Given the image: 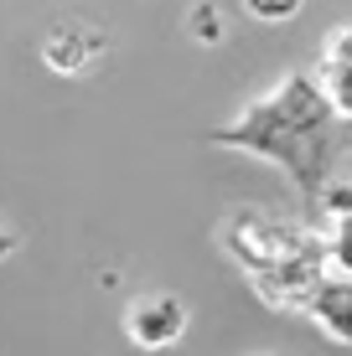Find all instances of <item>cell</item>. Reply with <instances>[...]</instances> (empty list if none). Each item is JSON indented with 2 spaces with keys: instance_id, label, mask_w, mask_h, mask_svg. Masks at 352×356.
<instances>
[{
  "instance_id": "9c48e42d",
  "label": "cell",
  "mask_w": 352,
  "mask_h": 356,
  "mask_svg": "<svg viewBox=\"0 0 352 356\" xmlns=\"http://www.w3.org/2000/svg\"><path fill=\"white\" fill-rule=\"evenodd\" d=\"M238 10L264 21V26H280V21H296L306 10V0H238Z\"/></svg>"
},
{
  "instance_id": "52a82bcc",
  "label": "cell",
  "mask_w": 352,
  "mask_h": 356,
  "mask_svg": "<svg viewBox=\"0 0 352 356\" xmlns=\"http://www.w3.org/2000/svg\"><path fill=\"white\" fill-rule=\"evenodd\" d=\"M326 264L337 274H352V212L326 217Z\"/></svg>"
},
{
  "instance_id": "277c9868",
  "label": "cell",
  "mask_w": 352,
  "mask_h": 356,
  "mask_svg": "<svg viewBox=\"0 0 352 356\" xmlns=\"http://www.w3.org/2000/svg\"><path fill=\"white\" fill-rule=\"evenodd\" d=\"M104 52H109V36L99 26H89V21H57V26L42 36V63L52 72H63V78L89 72Z\"/></svg>"
},
{
  "instance_id": "3957f363",
  "label": "cell",
  "mask_w": 352,
  "mask_h": 356,
  "mask_svg": "<svg viewBox=\"0 0 352 356\" xmlns=\"http://www.w3.org/2000/svg\"><path fill=\"white\" fill-rule=\"evenodd\" d=\"M187 325H192V310H187V300L171 294V289H151V294H140V300H130V310H125V336L135 341L140 351L181 346Z\"/></svg>"
},
{
  "instance_id": "7a4b0ae2",
  "label": "cell",
  "mask_w": 352,
  "mask_h": 356,
  "mask_svg": "<svg viewBox=\"0 0 352 356\" xmlns=\"http://www.w3.org/2000/svg\"><path fill=\"white\" fill-rule=\"evenodd\" d=\"M217 243L223 253L244 268V279L264 294V305H285L300 310L311 284L326 274V232L306 222H285L259 207H238L217 222Z\"/></svg>"
},
{
  "instance_id": "ba28073f",
  "label": "cell",
  "mask_w": 352,
  "mask_h": 356,
  "mask_svg": "<svg viewBox=\"0 0 352 356\" xmlns=\"http://www.w3.org/2000/svg\"><path fill=\"white\" fill-rule=\"evenodd\" d=\"M187 31L197 36L202 47H217L228 36V21H223V6L217 0H197V10H192V21H187Z\"/></svg>"
},
{
  "instance_id": "5b68a950",
  "label": "cell",
  "mask_w": 352,
  "mask_h": 356,
  "mask_svg": "<svg viewBox=\"0 0 352 356\" xmlns=\"http://www.w3.org/2000/svg\"><path fill=\"white\" fill-rule=\"evenodd\" d=\"M300 315H306L311 325H321V336H332L337 346H352V274L326 268L316 284H311Z\"/></svg>"
},
{
  "instance_id": "6da1fadb",
  "label": "cell",
  "mask_w": 352,
  "mask_h": 356,
  "mask_svg": "<svg viewBox=\"0 0 352 356\" xmlns=\"http://www.w3.org/2000/svg\"><path fill=\"white\" fill-rule=\"evenodd\" d=\"M213 145L264 155L300 186L311 207L337 176H352V124L337 119L326 104L316 72H290L264 98H254L228 129L213 134Z\"/></svg>"
},
{
  "instance_id": "8992f818",
  "label": "cell",
  "mask_w": 352,
  "mask_h": 356,
  "mask_svg": "<svg viewBox=\"0 0 352 356\" xmlns=\"http://www.w3.org/2000/svg\"><path fill=\"white\" fill-rule=\"evenodd\" d=\"M316 83L326 93V104L337 108V119L352 124V26H337L321 47V63H316Z\"/></svg>"
}]
</instances>
